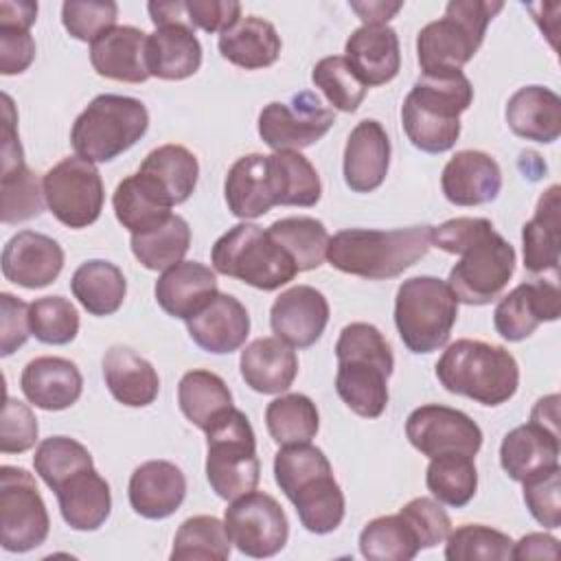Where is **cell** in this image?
Here are the masks:
<instances>
[{"instance_id": "1", "label": "cell", "mask_w": 561, "mask_h": 561, "mask_svg": "<svg viewBox=\"0 0 561 561\" xmlns=\"http://www.w3.org/2000/svg\"><path fill=\"white\" fill-rule=\"evenodd\" d=\"M432 245L460 261L449 270L447 285L458 302L489 305L515 272V248L484 217H454L432 228Z\"/></svg>"}, {"instance_id": "2", "label": "cell", "mask_w": 561, "mask_h": 561, "mask_svg": "<svg viewBox=\"0 0 561 561\" xmlns=\"http://www.w3.org/2000/svg\"><path fill=\"white\" fill-rule=\"evenodd\" d=\"M337 397L359 416L377 419L388 405L394 355L383 333L368 322H351L335 342Z\"/></svg>"}, {"instance_id": "3", "label": "cell", "mask_w": 561, "mask_h": 561, "mask_svg": "<svg viewBox=\"0 0 561 561\" xmlns=\"http://www.w3.org/2000/svg\"><path fill=\"white\" fill-rule=\"evenodd\" d=\"M274 480L313 535L333 533L344 519V493L324 451L311 443L283 445L274 456Z\"/></svg>"}, {"instance_id": "4", "label": "cell", "mask_w": 561, "mask_h": 561, "mask_svg": "<svg viewBox=\"0 0 561 561\" xmlns=\"http://www.w3.org/2000/svg\"><path fill=\"white\" fill-rule=\"evenodd\" d=\"M473 101L471 81L458 72L421 75L401 105L408 140L425 153L449 151L460 136V114Z\"/></svg>"}, {"instance_id": "5", "label": "cell", "mask_w": 561, "mask_h": 561, "mask_svg": "<svg viewBox=\"0 0 561 561\" xmlns=\"http://www.w3.org/2000/svg\"><path fill=\"white\" fill-rule=\"evenodd\" d=\"M432 248V226H408L394 230L346 228L329 239L327 261L331 267L383 280L403 274Z\"/></svg>"}, {"instance_id": "6", "label": "cell", "mask_w": 561, "mask_h": 561, "mask_svg": "<svg viewBox=\"0 0 561 561\" xmlns=\"http://www.w3.org/2000/svg\"><path fill=\"white\" fill-rule=\"evenodd\" d=\"M436 379L447 392L493 408L517 392L519 366L504 346L462 337L438 357Z\"/></svg>"}, {"instance_id": "7", "label": "cell", "mask_w": 561, "mask_h": 561, "mask_svg": "<svg viewBox=\"0 0 561 561\" xmlns=\"http://www.w3.org/2000/svg\"><path fill=\"white\" fill-rule=\"evenodd\" d=\"M504 9L500 0H451L445 15L416 35L421 75L458 72L482 46L489 22Z\"/></svg>"}, {"instance_id": "8", "label": "cell", "mask_w": 561, "mask_h": 561, "mask_svg": "<svg viewBox=\"0 0 561 561\" xmlns=\"http://www.w3.org/2000/svg\"><path fill=\"white\" fill-rule=\"evenodd\" d=\"M149 127V112L140 99L99 94L75 118L70 142L90 162H110L134 147Z\"/></svg>"}, {"instance_id": "9", "label": "cell", "mask_w": 561, "mask_h": 561, "mask_svg": "<svg viewBox=\"0 0 561 561\" xmlns=\"http://www.w3.org/2000/svg\"><path fill=\"white\" fill-rule=\"evenodd\" d=\"M458 318V298L447 280L412 276L394 298V324L401 342L416 355H427L447 344Z\"/></svg>"}, {"instance_id": "10", "label": "cell", "mask_w": 561, "mask_h": 561, "mask_svg": "<svg viewBox=\"0 0 561 561\" xmlns=\"http://www.w3.org/2000/svg\"><path fill=\"white\" fill-rule=\"evenodd\" d=\"M210 263L215 272L232 276L263 291H274L298 274L294 259L256 224L241 221L224 232L213 250Z\"/></svg>"}, {"instance_id": "11", "label": "cell", "mask_w": 561, "mask_h": 561, "mask_svg": "<svg viewBox=\"0 0 561 561\" xmlns=\"http://www.w3.org/2000/svg\"><path fill=\"white\" fill-rule=\"evenodd\" d=\"M261 462L248 416L234 405L206 430V480L221 500H237L256 489Z\"/></svg>"}, {"instance_id": "12", "label": "cell", "mask_w": 561, "mask_h": 561, "mask_svg": "<svg viewBox=\"0 0 561 561\" xmlns=\"http://www.w3.org/2000/svg\"><path fill=\"white\" fill-rule=\"evenodd\" d=\"M50 517L35 478L13 465L0 467V543L7 552H28L42 546Z\"/></svg>"}, {"instance_id": "13", "label": "cell", "mask_w": 561, "mask_h": 561, "mask_svg": "<svg viewBox=\"0 0 561 561\" xmlns=\"http://www.w3.org/2000/svg\"><path fill=\"white\" fill-rule=\"evenodd\" d=\"M42 188L48 210L68 228H88L101 217L103 180L94 162L81 156H68L48 169Z\"/></svg>"}, {"instance_id": "14", "label": "cell", "mask_w": 561, "mask_h": 561, "mask_svg": "<svg viewBox=\"0 0 561 561\" xmlns=\"http://www.w3.org/2000/svg\"><path fill=\"white\" fill-rule=\"evenodd\" d=\"M224 524L239 552L254 559L278 554L289 537L283 506L263 491H250L232 500L224 513Z\"/></svg>"}, {"instance_id": "15", "label": "cell", "mask_w": 561, "mask_h": 561, "mask_svg": "<svg viewBox=\"0 0 561 561\" xmlns=\"http://www.w3.org/2000/svg\"><path fill=\"white\" fill-rule=\"evenodd\" d=\"M335 123L333 110L302 90L291 96L289 103L272 101L259 114V136L274 151H300L318 142Z\"/></svg>"}, {"instance_id": "16", "label": "cell", "mask_w": 561, "mask_h": 561, "mask_svg": "<svg viewBox=\"0 0 561 561\" xmlns=\"http://www.w3.org/2000/svg\"><path fill=\"white\" fill-rule=\"evenodd\" d=\"M405 436L410 445L427 458L443 454H465L473 458L482 447L480 425L469 414L440 403L412 410L405 421Z\"/></svg>"}, {"instance_id": "17", "label": "cell", "mask_w": 561, "mask_h": 561, "mask_svg": "<svg viewBox=\"0 0 561 561\" xmlns=\"http://www.w3.org/2000/svg\"><path fill=\"white\" fill-rule=\"evenodd\" d=\"M2 221L18 224L37 217L44 210V188H39L37 175L26 167L22 145L15 129L13 103L2 107Z\"/></svg>"}, {"instance_id": "18", "label": "cell", "mask_w": 561, "mask_h": 561, "mask_svg": "<svg viewBox=\"0 0 561 561\" xmlns=\"http://www.w3.org/2000/svg\"><path fill=\"white\" fill-rule=\"evenodd\" d=\"M561 313V291L552 280H528L500 298L493 311L495 331L508 342H522L541 322H554Z\"/></svg>"}, {"instance_id": "19", "label": "cell", "mask_w": 561, "mask_h": 561, "mask_svg": "<svg viewBox=\"0 0 561 561\" xmlns=\"http://www.w3.org/2000/svg\"><path fill=\"white\" fill-rule=\"evenodd\" d=\"M329 322V302L322 291L311 285H296L283 291L272 309L270 324L278 340L291 348L313 346Z\"/></svg>"}, {"instance_id": "20", "label": "cell", "mask_w": 561, "mask_h": 561, "mask_svg": "<svg viewBox=\"0 0 561 561\" xmlns=\"http://www.w3.org/2000/svg\"><path fill=\"white\" fill-rule=\"evenodd\" d=\"M64 267L61 245L42 232L20 230L13 234L2 250V274L7 280L39 289L50 285Z\"/></svg>"}, {"instance_id": "21", "label": "cell", "mask_w": 561, "mask_h": 561, "mask_svg": "<svg viewBox=\"0 0 561 561\" xmlns=\"http://www.w3.org/2000/svg\"><path fill=\"white\" fill-rule=\"evenodd\" d=\"M390 167V138L379 121H359L344 147L342 173L344 182L355 193H370L379 188Z\"/></svg>"}, {"instance_id": "22", "label": "cell", "mask_w": 561, "mask_h": 561, "mask_svg": "<svg viewBox=\"0 0 561 561\" xmlns=\"http://www.w3.org/2000/svg\"><path fill=\"white\" fill-rule=\"evenodd\" d=\"M440 188L447 202L456 206L489 204L500 195L502 169L489 153L465 149L454 153L443 167Z\"/></svg>"}, {"instance_id": "23", "label": "cell", "mask_w": 561, "mask_h": 561, "mask_svg": "<svg viewBox=\"0 0 561 561\" xmlns=\"http://www.w3.org/2000/svg\"><path fill=\"white\" fill-rule=\"evenodd\" d=\"M131 508L145 519L173 515L186 497V478L169 460H147L134 469L127 486Z\"/></svg>"}, {"instance_id": "24", "label": "cell", "mask_w": 561, "mask_h": 561, "mask_svg": "<svg viewBox=\"0 0 561 561\" xmlns=\"http://www.w3.org/2000/svg\"><path fill=\"white\" fill-rule=\"evenodd\" d=\"M186 331L202 351L226 355L243 346L250 333V316L234 296L217 294L186 320Z\"/></svg>"}, {"instance_id": "25", "label": "cell", "mask_w": 561, "mask_h": 561, "mask_svg": "<svg viewBox=\"0 0 561 561\" xmlns=\"http://www.w3.org/2000/svg\"><path fill=\"white\" fill-rule=\"evenodd\" d=\"M20 388L35 408L57 412L75 405L83 390V377L75 362L66 357L44 355L31 359L22 375Z\"/></svg>"}, {"instance_id": "26", "label": "cell", "mask_w": 561, "mask_h": 561, "mask_svg": "<svg viewBox=\"0 0 561 561\" xmlns=\"http://www.w3.org/2000/svg\"><path fill=\"white\" fill-rule=\"evenodd\" d=\"M147 33L136 26H112L90 44V64L96 75L125 83H142L147 70Z\"/></svg>"}, {"instance_id": "27", "label": "cell", "mask_w": 561, "mask_h": 561, "mask_svg": "<svg viewBox=\"0 0 561 561\" xmlns=\"http://www.w3.org/2000/svg\"><path fill=\"white\" fill-rule=\"evenodd\" d=\"M344 53L366 88L392 81L401 68L399 35L388 24H362L348 35Z\"/></svg>"}, {"instance_id": "28", "label": "cell", "mask_w": 561, "mask_h": 561, "mask_svg": "<svg viewBox=\"0 0 561 561\" xmlns=\"http://www.w3.org/2000/svg\"><path fill=\"white\" fill-rule=\"evenodd\" d=\"M215 272L199 261H180L156 280V300L164 313L188 320L217 296Z\"/></svg>"}, {"instance_id": "29", "label": "cell", "mask_w": 561, "mask_h": 561, "mask_svg": "<svg viewBox=\"0 0 561 561\" xmlns=\"http://www.w3.org/2000/svg\"><path fill=\"white\" fill-rule=\"evenodd\" d=\"M500 465L515 482L559 467V432L535 421L513 427L500 445Z\"/></svg>"}, {"instance_id": "30", "label": "cell", "mask_w": 561, "mask_h": 561, "mask_svg": "<svg viewBox=\"0 0 561 561\" xmlns=\"http://www.w3.org/2000/svg\"><path fill=\"white\" fill-rule=\"evenodd\" d=\"M202 66V44L188 22L156 26L147 37L149 77L164 81H182Z\"/></svg>"}, {"instance_id": "31", "label": "cell", "mask_w": 561, "mask_h": 561, "mask_svg": "<svg viewBox=\"0 0 561 561\" xmlns=\"http://www.w3.org/2000/svg\"><path fill=\"white\" fill-rule=\"evenodd\" d=\"M112 206L116 219L131 234H140L162 226L173 213V202L167 191L147 173H134L118 182Z\"/></svg>"}, {"instance_id": "32", "label": "cell", "mask_w": 561, "mask_h": 561, "mask_svg": "<svg viewBox=\"0 0 561 561\" xmlns=\"http://www.w3.org/2000/svg\"><path fill=\"white\" fill-rule=\"evenodd\" d=\"M103 379L110 394L127 408L151 405L160 392V377L151 362L123 344L105 351Z\"/></svg>"}, {"instance_id": "33", "label": "cell", "mask_w": 561, "mask_h": 561, "mask_svg": "<svg viewBox=\"0 0 561 561\" xmlns=\"http://www.w3.org/2000/svg\"><path fill=\"white\" fill-rule=\"evenodd\" d=\"M504 116L519 138L550 145L561 136V99L546 85H524L513 92Z\"/></svg>"}, {"instance_id": "34", "label": "cell", "mask_w": 561, "mask_h": 561, "mask_svg": "<svg viewBox=\"0 0 561 561\" xmlns=\"http://www.w3.org/2000/svg\"><path fill=\"white\" fill-rule=\"evenodd\" d=\"M239 370L254 392L280 394L298 375V357L296 351L276 335L259 337L241 351Z\"/></svg>"}, {"instance_id": "35", "label": "cell", "mask_w": 561, "mask_h": 561, "mask_svg": "<svg viewBox=\"0 0 561 561\" xmlns=\"http://www.w3.org/2000/svg\"><path fill=\"white\" fill-rule=\"evenodd\" d=\"M59 513L72 530H96L105 524L112 511L110 484L94 467L68 478L57 491Z\"/></svg>"}, {"instance_id": "36", "label": "cell", "mask_w": 561, "mask_h": 561, "mask_svg": "<svg viewBox=\"0 0 561 561\" xmlns=\"http://www.w3.org/2000/svg\"><path fill=\"white\" fill-rule=\"evenodd\" d=\"M224 195L228 210L239 219H256L265 215L274 202L272 182H270V164L263 153L241 156L226 175Z\"/></svg>"}, {"instance_id": "37", "label": "cell", "mask_w": 561, "mask_h": 561, "mask_svg": "<svg viewBox=\"0 0 561 561\" xmlns=\"http://www.w3.org/2000/svg\"><path fill=\"white\" fill-rule=\"evenodd\" d=\"M280 46L283 42L274 24L259 15L239 18L217 39L221 57L245 70L272 66L280 55Z\"/></svg>"}, {"instance_id": "38", "label": "cell", "mask_w": 561, "mask_h": 561, "mask_svg": "<svg viewBox=\"0 0 561 561\" xmlns=\"http://www.w3.org/2000/svg\"><path fill=\"white\" fill-rule=\"evenodd\" d=\"M561 186L552 184L537 202L535 215L522 228L524 267L533 274L557 272L561 245Z\"/></svg>"}, {"instance_id": "39", "label": "cell", "mask_w": 561, "mask_h": 561, "mask_svg": "<svg viewBox=\"0 0 561 561\" xmlns=\"http://www.w3.org/2000/svg\"><path fill=\"white\" fill-rule=\"evenodd\" d=\"M72 296L92 316H112L121 309L127 283L118 265L105 259H90L81 263L70 278Z\"/></svg>"}, {"instance_id": "40", "label": "cell", "mask_w": 561, "mask_h": 561, "mask_svg": "<svg viewBox=\"0 0 561 561\" xmlns=\"http://www.w3.org/2000/svg\"><path fill=\"white\" fill-rule=\"evenodd\" d=\"M270 182L276 206H316L322 184L316 167L300 151H274L267 156Z\"/></svg>"}, {"instance_id": "41", "label": "cell", "mask_w": 561, "mask_h": 561, "mask_svg": "<svg viewBox=\"0 0 561 561\" xmlns=\"http://www.w3.org/2000/svg\"><path fill=\"white\" fill-rule=\"evenodd\" d=\"M178 405L182 414L206 432L226 410L232 408V394L226 381L204 368H193L178 383Z\"/></svg>"}, {"instance_id": "42", "label": "cell", "mask_w": 561, "mask_h": 561, "mask_svg": "<svg viewBox=\"0 0 561 561\" xmlns=\"http://www.w3.org/2000/svg\"><path fill=\"white\" fill-rule=\"evenodd\" d=\"M140 173L151 175L171 197L173 206L191 197L199 178V162L182 145H162L151 149L140 162Z\"/></svg>"}, {"instance_id": "43", "label": "cell", "mask_w": 561, "mask_h": 561, "mask_svg": "<svg viewBox=\"0 0 561 561\" xmlns=\"http://www.w3.org/2000/svg\"><path fill=\"white\" fill-rule=\"evenodd\" d=\"M267 232L272 239L294 259L298 272L316 270L327 259L329 248V232L324 224L316 217H283L276 219Z\"/></svg>"}, {"instance_id": "44", "label": "cell", "mask_w": 561, "mask_h": 561, "mask_svg": "<svg viewBox=\"0 0 561 561\" xmlns=\"http://www.w3.org/2000/svg\"><path fill=\"white\" fill-rule=\"evenodd\" d=\"M265 425L274 443L296 445L311 443L320 427V414L316 403L300 392L280 394L265 408Z\"/></svg>"}, {"instance_id": "45", "label": "cell", "mask_w": 561, "mask_h": 561, "mask_svg": "<svg viewBox=\"0 0 561 561\" xmlns=\"http://www.w3.org/2000/svg\"><path fill=\"white\" fill-rule=\"evenodd\" d=\"M425 484L434 500L440 504L462 508L467 506L478 489V469L471 456L443 454L430 458L425 471Z\"/></svg>"}, {"instance_id": "46", "label": "cell", "mask_w": 561, "mask_h": 561, "mask_svg": "<svg viewBox=\"0 0 561 561\" xmlns=\"http://www.w3.org/2000/svg\"><path fill=\"white\" fill-rule=\"evenodd\" d=\"M226 524L213 515H193L175 533L171 561H224L230 557Z\"/></svg>"}, {"instance_id": "47", "label": "cell", "mask_w": 561, "mask_h": 561, "mask_svg": "<svg viewBox=\"0 0 561 561\" xmlns=\"http://www.w3.org/2000/svg\"><path fill=\"white\" fill-rule=\"evenodd\" d=\"M131 252L138 263L153 272H164L167 267L180 263L191 245V228L184 217L171 215L162 226L131 234Z\"/></svg>"}, {"instance_id": "48", "label": "cell", "mask_w": 561, "mask_h": 561, "mask_svg": "<svg viewBox=\"0 0 561 561\" xmlns=\"http://www.w3.org/2000/svg\"><path fill=\"white\" fill-rule=\"evenodd\" d=\"M419 550L416 535L399 513L375 517L359 533V552L370 561H410Z\"/></svg>"}, {"instance_id": "49", "label": "cell", "mask_w": 561, "mask_h": 561, "mask_svg": "<svg viewBox=\"0 0 561 561\" xmlns=\"http://www.w3.org/2000/svg\"><path fill=\"white\" fill-rule=\"evenodd\" d=\"M37 476L46 482L48 489L57 491L75 473L94 467L92 454L79 440L68 436H48L44 438L33 456Z\"/></svg>"}, {"instance_id": "50", "label": "cell", "mask_w": 561, "mask_h": 561, "mask_svg": "<svg viewBox=\"0 0 561 561\" xmlns=\"http://www.w3.org/2000/svg\"><path fill=\"white\" fill-rule=\"evenodd\" d=\"M513 539L484 524H462L447 535V561H506L511 559Z\"/></svg>"}, {"instance_id": "51", "label": "cell", "mask_w": 561, "mask_h": 561, "mask_svg": "<svg viewBox=\"0 0 561 561\" xmlns=\"http://www.w3.org/2000/svg\"><path fill=\"white\" fill-rule=\"evenodd\" d=\"M311 81L340 112H355L368 90L342 55L320 59L311 70Z\"/></svg>"}, {"instance_id": "52", "label": "cell", "mask_w": 561, "mask_h": 561, "mask_svg": "<svg viewBox=\"0 0 561 561\" xmlns=\"http://www.w3.org/2000/svg\"><path fill=\"white\" fill-rule=\"evenodd\" d=\"M31 335L44 344L64 346L79 333V311L64 296H44L28 307Z\"/></svg>"}, {"instance_id": "53", "label": "cell", "mask_w": 561, "mask_h": 561, "mask_svg": "<svg viewBox=\"0 0 561 561\" xmlns=\"http://www.w3.org/2000/svg\"><path fill=\"white\" fill-rule=\"evenodd\" d=\"M118 4L112 0H68L61 4V22L70 37L94 42L101 33L116 26Z\"/></svg>"}, {"instance_id": "54", "label": "cell", "mask_w": 561, "mask_h": 561, "mask_svg": "<svg viewBox=\"0 0 561 561\" xmlns=\"http://www.w3.org/2000/svg\"><path fill=\"white\" fill-rule=\"evenodd\" d=\"M399 515L410 524L421 550L443 543L451 533V519L434 497H414L399 511Z\"/></svg>"}, {"instance_id": "55", "label": "cell", "mask_w": 561, "mask_h": 561, "mask_svg": "<svg viewBox=\"0 0 561 561\" xmlns=\"http://www.w3.org/2000/svg\"><path fill=\"white\" fill-rule=\"evenodd\" d=\"M524 484V502L530 511V515L546 528H559L561 526V469L552 467L546 469L528 480Z\"/></svg>"}, {"instance_id": "56", "label": "cell", "mask_w": 561, "mask_h": 561, "mask_svg": "<svg viewBox=\"0 0 561 561\" xmlns=\"http://www.w3.org/2000/svg\"><path fill=\"white\" fill-rule=\"evenodd\" d=\"M37 440V419L31 408L7 394L0 425V451L22 454L28 451Z\"/></svg>"}, {"instance_id": "57", "label": "cell", "mask_w": 561, "mask_h": 561, "mask_svg": "<svg viewBox=\"0 0 561 561\" xmlns=\"http://www.w3.org/2000/svg\"><path fill=\"white\" fill-rule=\"evenodd\" d=\"M28 307L24 300L15 298L9 291L0 294V355L9 357L31 335Z\"/></svg>"}, {"instance_id": "58", "label": "cell", "mask_w": 561, "mask_h": 561, "mask_svg": "<svg viewBox=\"0 0 561 561\" xmlns=\"http://www.w3.org/2000/svg\"><path fill=\"white\" fill-rule=\"evenodd\" d=\"M191 26L206 33H224L241 18V4L234 0H186Z\"/></svg>"}, {"instance_id": "59", "label": "cell", "mask_w": 561, "mask_h": 561, "mask_svg": "<svg viewBox=\"0 0 561 561\" xmlns=\"http://www.w3.org/2000/svg\"><path fill=\"white\" fill-rule=\"evenodd\" d=\"M35 59V39L22 28H0V72L20 75Z\"/></svg>"}, {"instance_id": "60", "label": "cell", "mask_w": 561, "mask_h": 561, "mask_svg": "<svg viewBox=\"0 0 561 561\" xmlns=\"http://www.w3.org/2000/svg\"><path fill=\"white\" fill-rule=\"evenodd\" d=\"M511 559H559V539L546 533H528L513 543Z\"/></svg>"}, {"instance_id": "61", "label": "cell", "mask_w": 561, "mask_h": 561, "mask_svg": "<svg viewBox=\"0 0 561 561\" xmlns=\"http://www.w3.org/2000/svg\"><path fill=\"white\" fill-rule=\"evenodd\" d=\"M37 18V2L31 0H2L0 2V28L28 31Z\"/></svg>"}, {"instance_id": "62", "label": "cell", "mask_w": 561, "mask_h": 561, "mask_svg": "<svg viewBox=\"0 0 561 561\" xmlns=\"http://www.w3.org/2000/svg\"><path fill=\"white\" fill-rule=\"evenodd\" d=\"M403 2H386V0H368V2H351V9L364 20V24H386L401 11Z\"/></svg>"}, {"instance_id": "63", "label": "cell", "mask_w": 561, "mask_h": 561, "mask_svg": "<svg viewBox=\"0 0 561 561\" xmlns=\"http://www.w3.org/2000/svg\"><path fill=\"white\" fill-rule=\"evenodd\" d=\"M149 18L156 26H164V24H175V22H188L186 15V4L182 0H171V2H149L147 4ZM191 24V22H188Z\"/></svg>"}, {"instance_id": "64", "label": "cell", "mask_w": 561, "mask_h": 561, "mask_svg": "<svg viewBox=\"0 0 561 561\" xmlns=\"http://www.w3.org/2000/svg\"><path fill=\"white\" fill-rule=\"evenodd\" d=\"M530 421L552 430V432H559L557 430V421H559V394H548V397H541L533 412H530Z\"/></svg>"}]
</instances>
